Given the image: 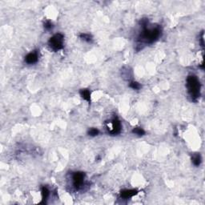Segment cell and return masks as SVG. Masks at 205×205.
I'll return each mask as SVG.
<instances>
[{
    "mask_svg": "<svg viewBox=\"0 0 205 205\" xmlns=\"http://www.w3.org/2000/svg\"><path fill=\"white\" fill-rule=\"evenodd\" d=\"M54 27L53 24L50 20H47V21L44 23V28L47 30H51Z\"/></svg>",
    "mask_w": 205,
    "mask_h": 205,
    "instance_id": "9a60e30c",
    "label": "cell"
},
{
    "mask_svg": "<svg viewBox=\"0 0 205 205\" xmlns=\"http://www.w3.org/2000/svg\"><path fill=\"white\" fill-rule=\"evenodd\" d=\"M144 30L142 31L139 39L141 42H145L146 43H153L160 38L161 35L162 31L160 27H154V28H147L144 26Z\"/></svg>",
    "mask_w": 205,
    "mask_h": 205,
    "instance_id": "7a4b0ae2",
    "label": "cell"
},
{
    "mask_svg": "<svg viewBox=\"0 0 205 205\" xmlns=\"http://www.w3.org/2000/svg\"><path fill=\"white\" fill-rule=\"evenodd\" d=\"M132 133L135 134V135H137V136H144L145 131H144V129L141 128H133V130H132Z\"/></svg>",
    "mask_w": 205,
    "mask_h": 205,
    "instance_id": "7c38bea8",
    "label": "cell"
},
{
    "mask_svg": "<svg viewBox=\"0 0 205 205\" xmlns=\"http://www.w3.org/2000/svg\"><path fill=\"white\" fill-rule=\"evenodd\" d=\"M99 133V130L97 128H91L90 130L88 131V135L90 136H98Z\"/></svg>",
    "mask_w": 205,
    "mask_h": 205,
    "instance_id": "5bb4252c",
    "label": "cell"
},
{
    "mask_svg": "<svg viewBox=\"0 0 205 205\" xmlns=\"http://www.w3.org/2000/svg\"><path fill=\"white\" fill-rule=\"evenodd\" d=\"M80 39H82L86 41V42H88V43H90V42H91V40H92L91 35H89V34H87V33H82V34H80Z\"/></svg>",
    "mask_w": 205,
    "mask_h": 205,
    "instance_id": "8fae6325",
    "label": "cell"
},
{
    "mask_svg": "<svg viewBox=\"0 0 205 205\" xmlns=\"http://www.w3.org/2000/svg\"><path fill=\"white\" fill-rule=\"evenodd\" d=\"M192 160L193 164H194L195 166H196V167L200 166V163H201V156H200V155L196 154L195 155H193Z\"/></svg>",
    "mask_w": 205,
    "mask_h": 205,
    "instance_id": "30bf717a",
    "label": "cell"
},
{
    "mask_svg": "<svg viewBox=\"0 0 205 205\" xmlns=\"http://www.w3.org/2000/svg\"><path fill=\"white\" fill-rule=\"evenodd\" d=\"M80 96L84 100L88 101V103H91V91L88 89H82L80 91Z\"/></svg>",
    "mask_w": 205,
    "mask_h": 205,
    "instance_id": "ba28073f",
    "label": "cell"
},
{
    "mask_svg": "<svg viewBox=\"0 0 205 205\" xmlns=\"http://www.w3.org/2000/svg\"><path fill=\"white\" fill-rule=\"evenodd\" d=\"M187 88L193 101H196L200 96L201 84L196 75H189L187 79Z\"/></svg>",
    "mask_w": 205,
    "mask_h": 205,
    "instance_id": "6da1fadb",
    "label": "cell"
},
{
    "mask_svg": "<svg viewBox=\"0 0 205 205\" xmlns=\"http://www.w3.org/2000/svg\"><path fill=\"white\" fill-rule=\"evenodd\" d=\"M137 193H138V191L136 189L123 190L120 192V197L122 199H124V200H127V199H129V198H131L134 196H136Z\"/></svg>",
    "mask_w": 205,
    "mask_h": 205,
    "instance_id": "8992f818",
    "label": "cell"
},
{
    "mask_svg": "<svg viewBox=\"0 0 205 205\" xmlns=\"http://www.w3.org/2000/svg\"><path fill=\"white\" fill-rule=\"evenodd\" d=\"M41 193H42V202H41V204H46L48 197H49V195H50V191L48 190L47 187L44 186L41 189Z\"/></svg>",
    "mask_w": 205,
    "mask_h": 205,
    "instance_id": "9c48e42d",
    "label": "cell"
},
{
    "mask_svg": "<svg viewBox=\"0 0 205 205\" xmlns=\"http://www.w3.org/2000/svg\"><path fill=\"white\" fill-rule=\"evenodd\" d=\"M39 57H38L37 52H31L29 53L25 57V62L28 64H34L37 63Z\"/></svg>",
    "mask_w": 205,
    "mask_h": 205,
    "instance_id": "52a82bcc",
    "label": "cell"
},
{
    "mask_svg": "<svg viewBox=\"0 0 205 205\" xmlns=\"http://www.w3.org/2000/svg\"><path fill=\"white\" fill-rule=\"evenodd\" d=\"M129 87L131 88H132L133 90H139L141 88V85L138 83V82H136V81H132L131 82L130 84H129Z\"/></svg>",
    "mask_w": 205,
    "mask_h": 205,
    "instance_id": "4fadbf2b",
    "label": "cell"
},
{
    "mask_svg": "<svg viewBox=\"0 0 205 205\" xmlns=\"http://www.w3.org/2000/svg\"><path fill=\"white\" fill-rule=\"evenodd\" d=\"M84 179H85V173H83V172L77 171V172H75L73 174L72 182H73V185L75 187V189L80 190L83 187Z\"/></svg>",
    "mask_w": 205,
    "mask_h": 205,
    "instance_id": "277c9868",
    "label": "cell"
},
{
    "mask_svg": "<svg viewBox=\"0 0 205 205\" xmlns=\"http://www.w3.org/2000/svg\"><path fill=\"white\" fill-rule=\"evenodd\" d=\"M111 123H112V130L109 131V133L112 136H116L118 134H120L121 131V128H122L120 120H118L117 118H114Z\"/></svg>",
    "mask_w": 205,
    "mask_h": 205,
    "instance_id": "5b68a950",
    "label": "cell"
},
{
    "mask_svg": "<svg viewBox=\"0 0 205 205\" xmlns=\"http://www.w3.org/2000/svg\"><path fill=\"white\" fill-rule=\"evenodd\" d=\"M200 43H201V47H204V32H202V35H201Z\"/></svg>",
    "mask_w": 205,
    "mask_h": 205,
    "instance_id": "2e32d148",
    "label": "cell"
},
{
    "mask_svg": "<svg viewBox=\"0 0 205 205\" xmlns=\"http://www.w3.org/2000/svg\"><path fill=\"white\" fill-rule=\"evenodd\" d=\"M63 35L60 34V33H58V34H55V35H53L49 39L48 44H49L50 47L52 50H54V51H59V50H61L63 47Z\"/></svg>",
    "mask_w": 205,
    "mask_h": 205,
    "instance_id": "3957f363",
    "label": "cell"
}]
</instances>
